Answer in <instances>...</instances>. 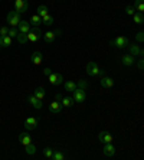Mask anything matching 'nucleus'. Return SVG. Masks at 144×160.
<instances>
[{"label": "nucleus", "mask_w": 144, "mask_h": 160, "mask_svg": "<svg viewBox=\"0 0 144 160\" xmlns=\"http://www.w3.org/2000/svg\"><path fill=\"white\" fill-rule=\"evenodd\" d=\"M6 20H7V23L12 28H17L19 22L22 20V19H20V13L16 10H10L7 13V16H6Z\"/></svg>", "instance_id": "nucleus-1"}, {"label": "nucleus", "mask_w": 144, "mask_h": 160, "mask_svg": "<svg viewBox=\"0 0 144 160\" xmlns=\"http://www.w3.org/2000/svg\"><path fill=\"white\" fill-rule=\"evenodd\" d=\"M87 74L89 77H102L104 71H101L95 62H88L87 63Z\"/></svg>", "instance_id": "nucleus-2"}, {"label": "nucleus", "mask_w": 144, "mask_h": 160, "mask_svg": "<svg viewBox=\"0 0 144 160\" xmlns=\"http://www.w3.org/2000/svg\"><path fill=\"white\" fill-rule=\"evenodd\" d=\"M27 42H32V43H35V42H37L39 41V38L42 36V32H41V29L37 26H35L33 29H30L29 32H27Z\"/></svg>", "instance_id": "nucleus-3"}, {"label": "nucleus", "mask_w": 144, "mask_h": 160, "mask_svg": "<svg viewBox=\"0 0 144 160\" xmlns=\"http://www.w3.org/2000/svg\"><path fill=\"white\" fill-rule=\"evenodd\" d=\"M111 45L115 46V48H118V49H124V48L128 46V39L124 38V36H117L111 41Z\"/></svg>", "instance_id": "nucleus-4"}, {"label": "nucleus", "mask_w": 144, "mask_h": 160, "mask_svg": "<svg viewBox=\"0 0 144 160\" xmlns=\"http://www.w3.org/2000/svg\"><path fill=\"white\" fill-rule=\"evenodd\" d=\"M74 101L75 102H78V104H81V102H84L85 100H87V89H82V88H78L74 91Z\"/></svg>", "instance_id": "nucleus-5"}, {"label": "nucleus", "mask_w": 144, "mask_h": 160, "mask_svg": "<svg viewBox=\"0 0 144 160\" xmlns=\"http://www.w3.org/2000/svg\"><path fill=\"white\" fill-rule=\"evenodd\" d=\"M29 9V0H16L15 2V10L19 12L20 15L25 13Z\"/></svg>", "instance_id": "nucleus-6"}, {"label": "nucleus", "mask_w": 144, "mask_h": 160, "mask_svg": "<svg viewBox=\"0 0 144 160\" xmlns=\"http://www.w3.org/2000/svg\"><path fill=\"white\" fill-rule=\"evenodd\" d=\"M121 63L126 65V67H128V68L134 67V63H136V56H133L131 53H127V55H124L121 58Z\"/></svg>", "instance_id": "nucleus-7"}, {"label": "nucleus", "mask_w": 144, "mask_h": 160, "mask_svg": "<svg viewBox=\"0 0 144 160\" xmlns=\"http://www.w3.org/2000/svg\"><path fill=\"white\" fill-rule=\"evenodd\" d=\"M37 118H35V117H29V118L25 120V127L26 130H36L37 128Z\"/></svg>", "instance_id": "nucleus-8"}, {"label": "nucleus", "mask_w": 144, "mask_h": 160, "mask_svg": "<svg viewBox=\"0 0 144 160\" xmlns=\"http://www.w3.org/2000/svg\"><path fill=\"white\" fill-rule=\"evenodd\" d=\"M48 78H49V82H51L52 85H61L63 82V77L61 74H53V72H52Z\"/></svg>", "instance_id": "nucleus-9"}, {"label": "nucleus", "mask_w": 144, "mask_h": 160, "mask_svg": "<svg viewBox=\"0 0 144 160\" xmlns=\"http://www.w3.org/2000/svg\"><path fill=\"white\" fill-rule=\"evenodd\" d=\"M61 110H62V104H61V101H52L51 104H49V111L52 114H59Z\"/></svg>", "instance_id": "nucleus-10"}, {"label": "nucleus", "mask_w": 144, "mask_h": 160, "mask_svg": "<svg viewBox=\"0 0 144 160\" xmlns=\"http://www.w3.org/2000/svg\"><path fill=\"white\" fill-rule=\"evenodd\" d=\"M115 154V147L112 146V143H104V156L112 157Z\"/></svg>", "instance_id": "nucleus-11"}, {"label": "nucleus", "mask_w": 144, "mask_h": 160, "mask_svg": "<svg viewBox=\"0 0 144 160\" xmlns=\"http://www.w3.org/2000/svg\"><path fill=\"white\" fill-rule=\"evenodd\" d=\"M98 138H100V142L102 143H112V136H111L110 131H100L98 134Z\"/></svg>", "instance_id": "nucleus-12"}, {"label": "nucleus", "mask_w": 144, "mask_h": 160, "mask_svg": "<svg viewBox=\"0 0 144 160\" xmlns=\"http://www.w3.org/2000/svg\"><path fill=\"white\" fill-rule=\"evenodd\" d=\"M19 143L22 146H27L32 143V137L29 136V133H26V131H23V133L19 134Z\"/></svg>", "instance_id": "nucleus-13"}, {"label": "nucleus", "mask_w": 144, "mask_h": 160, "mask_svg": "<svg viewBox=\"0 0 144 160\" xmlns=\"http://www.w3.org/2000/svg\"><path fill=\"white\" fill-rule=\"evenodd\" d=\"M42 61H43V55L39 51H36V52H33L30 55V62L33 63V65H41Z\"/></svg>", "instance_id": "nucleus-14"}, {"label": "nucleus", "mask_w": 144, "mask_h": 160, "mask_svg": "<svg viewBox=\"0 0 144 160\" xmlns=\"http://www.w3.org/2000/svg\"><path fill=\"white\" fill-rule=\"evenodd\" d=\"M17 30L20 32V33L27 35V32L30 30V23L26 22V20H20V22H19V25H17Z\"/></svg>", "instance_id": "nucleus-15"}, {"label": "nucleus", "mask_w": 144, "mask_h": 160, "mask_svg": "<svg viewBox=\"0 0 144 160\" xmlns=\"http://www.w3.org/2000/svg\"><path fill=\"white\" fill-rule=\"evenodd\" d=\"M127 48L130 49V53H131L133 56H143V49H141L138 45H136V43H134V45H128Z\"/></svg>", "instance_id": "nucleus-16"}, {"label": "nucleus", "mask_w": 144, "mask_h": 160, "mask_svg": "<svg viewBox=\"0 0 144 160\" xmlns=\"http://www.w3.org/2000/svg\"><path fill=\"white\" fill-rule=\"evenodd\" d=\"M27 101H29V104H32V107L37 108V110H39V108H42V100H39V98H36V97H35V95H33V94L27 97Z\"/></svg>", "instance_id": "nucleus-17"}, {"label": "nucleus", "mask_w": 144, "mask_h": 160, "mask_svg": "<svg viewBox=\"0 0 144 160\" xmlns=\"http://www.w3.org/2000/svg\"><path fill=\"white\" fill-rule=\"evenodd\" d=\"M114 85V79L110 78V77H101V87L102 88H111V87Z\"/></svg>", "instance_id": "nucleus-18"}, {"label": "nucleus", "mask_w": 144, "mask_h": 160, "mask_svg": "<svg viewBox=\"0 0 144 160\" xmlns=\"http://www.w3.org/2000/svg\"><path fill=\"white\" fill-rule=\"evenodd\" d=\"M55 32H52V30H49V32H46V33H43V42L45 43H53V41H55Z\"/></svg>", "instance_id": "nucleus-19"}, {"label": "nucleus", "mask_w": 144, "mask_h": 160, "mask_svg": "<svg viewBox=\"0 0 144 160\" xmlns=\"http://www.w3.org/2000/svg\"><path fill=\"white\" fill-rule=\"evenodd\" d=\"M67 159V153L62 152V150H53V154H52V160H65Z\"/></svg>", "instance_id": "nucleus-20"}, {"label": "nucleus", "mask_w": 144, "mask_h": 160, "mask_svg": "<svg viewBox=\"0 0 144 160\" xmlns=\"http://www.w3.org/2000/svg\"><path fill=\"white\" fill-rule=\"evenodd\" d=\"M63 88L68 92H74L75 89H77V84L74 81H67V82H63Z\"/></svg>", "instance_id": "nucleus-21"}, {"label": "nucleus", "mask_w": 144, "mask_h": 160, "mask_svg": "<svg viewBox=\"0 0 144 160\" xmlns=\"http://www.w3.org/2000/svg\"><path fill=\"white\" fill-rule=\"evenodd\" d=\"M74 98L71 97H62V100H61V104H62V107H67V108H71L72 105H74Z\"/></svg>", "instance_id": "nucleus-22"}, {"label": "nucleus", "mask_w": 144, "mask_h": 160, "mask_svg": "<svg viewBox=\"0 0 144 160\" xmlns=\"http://www.w3.org/2000/svg\"><path fill=\"white\" fill-rule=\"evenodd\" d=\"M133 19H134V23H137V25H143L144 23V13L136 12V13L133 15Z\"/></svg>", "instance_id": "nucleus-23"}, {"label": "nucleus", "mask_w": 144, "mask_h": 160, "mask_svg": "<svg viewBox=\"0 0 144 160\" xmlns=\"http://www.w3.org/2000/svg\"><path fill=\"white\" fill-rule=\"evenodd\" d=\"M53 22H55V19H53V16L52 15H45L43 18H42V23H43V25H46V26H52V25H53Z\"/></svg>", "instance_id": "nucleus-24"}, {"label": "nucleus", "mask_w": 144, "mask_h": 160, "mask_svg": "<svg viewBox=\"0 0 144 160\" xmlns=\"http://www.w3.org/2000/svg\"><path fill=\"white\" fill-rule=\"evenodd\" d=\"M133 8L140 13H144V0H136L133 4Z\"/></svg>", "instance_id": "nucleus-25"}, {"label": "nucleus", "mask_w": 144, "mask_h": 160, "mask_svg": "<svg viewBox=\"0 0 144 160\" xmlns=\"http://www.w3.org/2000/svg\"><path fill=\"white\" fill-rule=\"evenodd\" d=\"M30 23L33 26H39V25H42V18L39 15H32L30 16Z\"/></svg>", "instance_id": "nucleus-26"}, {"label": "nucleus", "mask_w": 144, "mask_h": 160, "mask_svg": "<svg viewBox=\"0 0 144 160\" xmlns=\"http://www.w3.org/2000/svg\"><path fill=\"white\" fill-rule=\"evenodd\" d=\"M33 95L36 98H39V100H43V98H45V88H42V87L36 88V89H35V92H33Z\"/></svg>", "instance_id": "nucleus-27"}, {"label": "nucleus", "mask_w": 144, "mask_h": 160, "mask_svg": "<svg viewBox=\"0 0 144 160\" xmlns=\"http://www.w3.org/2000/svg\"><path fill=\"white\" fill-rule=\"evenodd\" d=\"M36 12H37L36 15H39L41 18H43L45 15H48V6H45V4H41V6L37 8Z\"/></svg>", "instance_id": "nucleus-28"}, {"label": "nucleus", "mask_w": 144, "mask_h": 160, "mask_svg": "<svg viewBox=\"0 0 144 160\" xmlns=\"http://www.w3.org/2000/svg\"><path fill=\"white\" fill-rule=\"evenodd\" d=\"M0 39H2V42H3V48H7V46L12 45V38L9 36V35H6V36H0Z\"/></svg>", "instance_id": "nucleus-29"}, {"label": "nucleus", "mask_w": 144, "mask_h": 160, "mask_svg": "<svg viewBox=\"0 0 144 160\" xmlns=\"http://www.w3.org/2000/svg\"><path fill=\"white\" fill-rule=\"evenodd\" d=\"M25 152L27 153V154H35L36 153V147H35V144H27V146H25Z\"/></svg>", "instance_id": "nucleus-30"}, {"label": "nucleus", "mask_w": 144, "mask_h": 160, "mask_svg": "<svg viewBox=\"0 0 144 160\" xmlns=\"http://www.w3.org/2000/svg\"><path fill=\"white\" fill-rule=\"evenodd\" d=\"M16 39H17V42L19 43H26V42H27V36H26L25 33H20V32H19L17 33V36H16Z\"/></svg>", "instance_id": "nucleus-31"}, {"label": "nucleus", "mask_w": 144, "mask_h": 160, "mask_svg": "<svg viewBox=\"0 0 144 160\" xmlns=\"http://www.w3.org/2000/svg\"><path fill=\"white\" fill-rule=\"evenodd\" d=\"M52 154H53V149H51V147H45L43 149V156L46 157V159H52Z\"/></svg>", "instance_id": "nucleus-32"}, {"label": "nucleus", "mask_w": 144, "mask_h": 160, "mask_svg": "<svg viewBox=\"0 0 144 160\" xmlns=\"http://www.w3.org/2000/svg\"><path fill=\"white\" fill-rule=\"evenodd\" d=\"M77 87H78V88H82V89H87V88H88V82L85 81V79H79Z\"/></svg>", "instance_id": "nucleus-33"}, {"label": "nucleus", "mask_w": 144, "mask_h": 160, "mask_svg": "<svg viewBox=\"0 0 144 160\" xmlns=\"http://www.w3.org/2000/svg\"><path fill=\"white\" fill-rule=\"evenodd\" d=\"M17 33H19V30H17V28H10V29H9V36L10 38H16L17 36Z\"/></svg>", "instance_id": "nucleus-34"}, {"label": "nucleus", "mask_w": 144, "mask_h": 160, "mask_svg": "<svg viewBox=\"0 0 144 160\" xmlns=\"http://www.w3.org/2000/svg\"><path fill=\"white\" fill-rule=\"evenodd\" d=\"M9 33V28L7 26H2L0 28V36H6Z\"/></svg>", "instance_id": "nucleus-35"}, {"label": "nucleus", "mask_w": 144, "mask_h": 160, "mask_svg": "<svg viewBox=\"0 0 144 160\" xmlns=\"http://www.w3.org/2000/svg\"><path fill=\"white\" fill-rule=\"evenodd\" d=\"M126 13H127V15H131V16H133L134 13H136V9H134L133 6H127V8H126Z\"/></svg>", "instance_id": "nucleus-36"}, {"label": "nucleus", "mask_w": 144, "mask_h": 160, "mask_svg": "<svg viewBox=\"0 0 144 160\" xmlns=\"http://www.w3.org/2000/svg\"><path fill=\"white\" fill-rule=\"evenodd\" d=\"M143 32H138V33H137V41L138 42H143L144 41V36H143Z\"/></svg>", "instance_id": "nucleus-37"}, {"label": "nucleus", "mask_w": 144, "mask_h": 160, "mask_svg": "<svg viewBox=\"0 0 144 160\" xmlns=\"http://www.w3.org/2000/svg\"><path fill=\"white\" fill-rule=\"evenodd\" d=\"M51 74H52V69H51V68H45V69H43V75H45V77H49Z\"/></svg>", "instance_id": "nucleus-38"}, {"label": "nucleus", "mask_w": 144, "mask_h": 160, "mask_svg": "<svg viewBox=\"0 0 144 160\" xmlns=\"http://www.w3.org/2000/svg\"><path fill=\"white\" fill-rule=\"evenodd\" d=\"M137 67H138V69H140V71L143 69V59L138 61V65H137Z\"/></svg>", "instance_id": "nucleus-39"}, {"label": "nucleus", "mask_w": 144, "mask_h": 160, "mask_svg": "<svg viewBox=\"0 0 144 160\" xmlns=\"http://www.w3.org/2000/svg\"><path fill=\"white\" fill-rule=\"evenodd\" d=\"M55 100L56 101H61V100H62V94H56V95H55Z\"/></svg>", "instance_id": "nucleus-40"}, {"label": "nucleus", "mask_w": 144, "mask_h": 160, "mask_svg": "<svg viewBox=\"0 0 144 160\" xmlns=\"http://www.w3.org/2000/svg\"><path fill=\"white\" fill-rule=\"evenodd\" d=\"M3 48V42H2V39H0V49Z\"/></svg>", "instance_id": "nucleus-41"}]
</instances>
